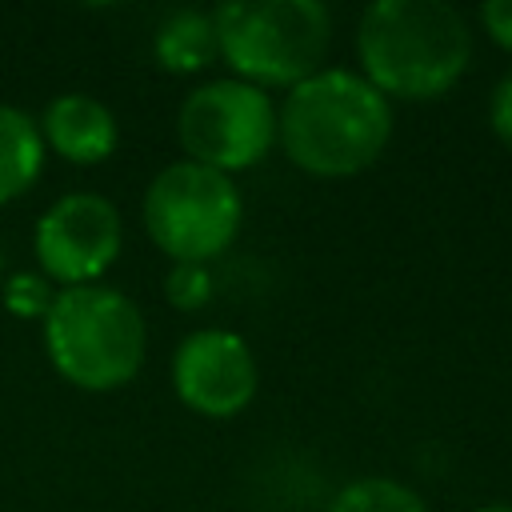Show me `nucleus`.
<instances>
[{"label": "nucleus", "instance_id": "nucleus-6", "mask_svg": "<svg viewBox=\"0 0 512 512\" xmlns=\"http://www.w3.org/2000/svg\"><path fill=\"white\" fill-rule=\"evenodd\" d=\"M176 140L184 148V160H196L224 176L248 172L276 144V104L256 84L212 76L180 100Z\"/></svg>", "mask_w": 512, "mask_h": 512}, {"label": "nucleus", "instance_id": "nucleus-18", "mask_svg": "<svg viewBox=\"0 0 512 512\" xmlns=\"http://www.w3.org/2000/svg\"><path fill=\"white\" fill-rule=\"evenodd\" d=\"M4 276H8V272H4V248H0V284H4Z\"/></svg>", "mask_w": 512, "mask_h": 512}, {"label": "nucleus", "instance_id": "nucleus-17", "mask_svg": "<svg viewBox=\"0 0 512 512\" xmlns=\"http://www.w3.org/2000/svg\"><path fill=\"white\" fill-rule=\"evenodd\" d=\"M472 512H512V504H504V500H488V504H476Z\"/></svg>", "mask_w": 512, "mask_h": 512}, {"label": "nucleus", "instance_id": "nucleus-4", "mask_svg": "<svg viewBox=\"0 0 512 512\" xmlns=\"http://www.w3.org/2000/svg\"><path fill=\"white\" fill-rule=\"evenodd\" d=\"M212 20L220 60L264 92L308 80L332 48V12L320 0H224Z\"/></svg>", "mask_w": 512, "mask_h": 512}, {"label": "nucleus", "instance_id": "nucleus-9", "mask_svg": "<svg viewBox=\"0 0 512 512\" xmlns=\"http://www.w3.org/2000/svg\"><path fill=\"white\" fill-rule=\"evenodd\" d=\"M36 124H40L44 148L56 152L68 164H100L120 144L116 112L92 92H60V96H52Z\"/></svg>", "mask_w": 512, "mask_h": 512}, {"label": "nucleus", "instance_id": "nucleus-12", "mask_svg": "<svg viewBox=\"0 0 512 512\" xmlns=\"http://www.w3.org/2000/svg\"><path fill=\"white\" fill-rule=\"evenodd\" d=\"M328 512H428V504L416 488L392 476H356L332 496Z\"/></svg>", "mask_w": 512, "mask_h": 512}, {"label": "nucleus", "instance_id": "nucleus-15", "mask_svg": "<svg viewBox=\"0 0 512 512\" xmlns=\"http://www.w3.org/2000/svg\"><path fill=\"white\" fill-rule=\"evenodd\" d=\"M488 128L496 140H504L512 148V68L496 80V88L488 96Z\"/></svg>", "mask_w": 512, "mask_h": 512}, {"label": "nucleus", "instance_id": "nucleus-10", "mask_svg": "<svg viewBox=\"0 0 512 512\" xmlns=\"http://www.w3.org/2000/svg\"><path fill=\"white\" fill-rule=\"evenodd\" d=\"M152 56L172 76H196L212 60H220L212 8H176L152 32Z\"/></svg>", "mask_w": 512, "mask_h": 512}, {"label": "nucleus", "instance_id": "nucleus-2", "mask_svg": "<svg viewBox=\"0 0 512 512\" xmlns=\"http://www.w3.org/2000/svg\"><path fill=\"white\" fill-rule=\"evenodd\" d=\"M356 60L388 100H436L472 64V24L448 0H376L360 12Z\"/></svg>", "mask_w": 512, "mask_h": 512}, {"label": "nucleus", "instance_id": "nucleus-16", "mask_svg": "<svg viewBox=\"0 0 512 512\" xmlns=\"http://www.w3.org/2000/svg\"><path fill=\"white\" fill-rule=\"evenodd\" d=\"M480 24L492 36V44H500L504 52H512V0H488V4H480Z\"/></svg>", "mask_w": 512, "mask_h": 512}, {"label": "nucleus", "instance_id": "nucleus-8", "mask_svg": "<svg viewBox=\"0 0 512 512\" xmlns=\"http://www.w3.org/2000/svg\"><path fill=\"white\" fill-rule=\"evenodd\" d=\"M260 388L252 344L232 328H196L172 352L176 400L208 420L240 416Z\"/></svg>", "mask_w": 512, "mask_h": 512}, {"label": "nucleus", "instance_id": "nucleus-13", "mask_svg": "<svg viewBox=\"0 0 512 512\" xmlns=\"http://www.w3.org/2000/svg\"><path fill=\"white\" fill-rule=\"evenodd\" d=\"M56 284L40 272V268H20V272H8L4 284H0V300L4 308L16 316V320H44L52 300H56Z\"/></svg>", "mask_w": 512, "mask_h": 512}, {"label": "nucleus", "instance_id": "nucleus-11", "mask_svg": "<svg viewBox=\"0 0 512 512\" xmlns=\"http://www.w3.org/2000/svg\"><path fill=\"white\" fill-rule=\"evenodd\" d=\"M44 136L36 116L16 104H0V204L20 200L44 172Z\"/></svg>", "mask_w": 512, "mask_h": 512}, {"label": "nucleus", "instance_id": "nucleus-5", "mask_svg": "<svg viewBox=\"0 0 512 512\" xmlns=\"http://www.w3.org/2000/svg\"><path fill=\"white\" fill-rule=\"evenodd\" d=\"M140 216L172 264H212L240 236L244 196L232 176L196 160H172L144 188Z\"/></svg>", "mask_w": 512, "mask_h": 512}, {"label": "nucleus", "instance_id": "nucleus-14", "mask_svg": "<svg viewBox=\"0 0 512 512\" xmlns=\"http://www.w3.org/2000/svg\"><path fill=\"white\" fill-rule=\"evenodd\" d=\"M216 296V280L208 264H168L164 272V300L176 312H200Z\"/></svg>", "mask_w": 512, "mask_h": 512}, {"label": "nucleus", "instance_id": "nucleus-1", "mask_svg": "<svg viewBox=\"0 0 512 512\" xmlns=\"http://www.w3.org/2000/svg\"><path fill=\"white\" fill-rule=\"evenodd\" d=\"M388 140L392 100L356 68L324 64L276 104V144L308 176H356L384 156Z\"/></svg>", "mask_w": 512, "mask_h": 512}, {"label": "nucleus", "instance_id": "nucleus-3", "mask_svg": "<svg viewBox=\"0 0 512 512\" xmlns=\"http://www.w3.org/2000/svg\"><path fill=\"white\" fill-rule=\"evenodd\" d=\"M48 364L84 392H116L136 380L148 352L140 304L112 284L60 288L40 320Z\"/></svg>", "mask_w": 512, "mask_h": 512}, {"label": "nucleus", "instance_id": "nucleus-7", "mask_svg": "<svg viewBox=\"0 0 512 512\" xmlns=\"http://www.w3.org/2000/svg\"><path fill=\"white\" fill-rule=\"evenodd\" d=\"M120 248H124L120 208L100 192L56 196L32 228L36 268L56 288L100 284L104 272L120 260Z\"/></svg>", "mask_w": 512, "mask_h": 512}]
</instances>
